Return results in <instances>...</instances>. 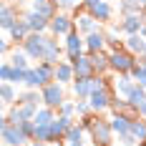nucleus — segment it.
Returning <instances> with one entry per match:
<instances>
[{"label":"nucleus","mask_w":146,"mask_h":146,"mask_svg":"<svg viewBox=\"0 0 146 146\" xmlns=\"http://www.w3.org/2000/svg\"><path fill=\"white\" fill-rule=\"evenodd\" d=\"M8 60L13 63L15 68H25V71H28V68H33V66H30V60H33V58L25 53V48H18V45L13 48V53L8 56Z\"/></svg>","instance_id":"nucleus-23"},{"label":"nucleus","mask_w":146,"mask_h":146,"mask_svg":"<svg viewBox=\"0 0 146 146\" xmlns=\"http://www.w3.org/2000/svg\"><path fill=\"white\" fill-rule=\"evenodd\" d=\"M108 60H111V73H131L136 68V63H139V56H133L131 50L121 48V50H111Z\"/></svg>","instance_id":"nucleus-2"},{"label":"nucleus","mask_w":146,"mask_h":146,"mask_svg":"<svg viewBox=\"0 0 146 146\" xmlns=\"http://www.w3.org/2000/svg\"><path fill=\"white\" fill-rule=\"evenodd\" d=\"M48 35L50 33H30L28 38L23 40V48L33 60H43L45 48H48Z\"/></svg>","instance_id":"nucleus-4"},{"label":"nucleus","mask_w":146,"mask_h":146,"mask_svg":"<svg viewBox=\"0 0 146 146\" xmlns=\"http://www.w3.org/2000/svg\"><path fill=\"white\" fill-rule=\"evenodd\" d=\"M53 146H68V144H53Z\"/></svg>","instance_id":"nucleus-50"},{"label":"nucleus","mask_w":146,"mask_h":146,"mask_svg":"<svg viewBox=\"0 0 146 146\" xmlns=\"http://www.w3.org/2000/svg\"><path fill=\"white\" fill-rule=\"evenodd\" d=\"M133 118H139V116H129V113H113V116L108 118L111 121V129H113V133H129L131 131V121Z\"/></svg>","instance_id":"nucleus-16"},{"label":"nucleus","mask_w":146,"mask_h":146,"mask_svg":"<svg viewBox=\"0 0 146 146\" xmlns=\"http://www.w3.org/2000/svg\"><path fill=\"white\" fill-rule=\"evenodd\" d=\"M20 18H23V15L18 13V8H15V5H10V3H3V8H0V28L5 30V33L13 28Z\"/></svg>","instance_id":"nucleus-14"},{"label":"nucleus","mask_w":146,"mask_h":146,"mask_svg":"<svg viewBox=\"0 0 146 146\" xmlns=\"http://www.w3.org/2000/svg\"><path fill=\"white\" fill-rule=\"evenodd\" d=\"M133 86H136V81H133L131 73H113V91H116V96L129 98V93L133 91Z\"/></svg>","instance_id":"nucleus-13"},{"label":"nucleus","mask_w":146,"mask_h":146,"mask_svg":"<svg viewBox=\"0 0 146 146\" xmlns=\"http://www.w3.org/2000/svg\"><path fill=\"white\" fill-rule=\"evenodd\" d=\"M30 146H53V144H45V141H30Z\"/></svg>","instance_id":"nucleus-43"},{"label":"nucleus","mask_w":146,"mask_h":146,"mask_svg":"<svg viewBox=\"0 0 146 146\" xmlns=\"http://www.w3.org/2000/svg\"><path fill=\"white\" fill-rule=\"evenodd\" d=\"M144 56H146V50H144Z\"/></svg>","instance_id":"nucleus-52"},{"label":"nucleus","mask_w":146,"mask_h":146,"mask_svg":"<svg viewBox=\"0 0 146 146\" xmlns=\"http://www.w3.org/2000/svg\"><path fill=\"white\" fill-rule=\"evenodd\" d=\"M129 101L133 103V108H139V106H141V103L146 101V88L136 83V86H133V91L129 93Z\"/></svg>","instance_id":"nucleus-30"},{"label":"nucleus","mask_w":146,"mask_h":146,"mask_svg":"<svg viewBox=\"0 0 146 146\" xmlns=\"http://www.w3.org/2000/svg\"><path fill=\"white\" fill-rule=\"evenodd\" d=\"M56 81L63 83V86H71L76 81V71H73L71 60H58L56 63Z\"/></svg>","instance_id":"nucleus-15"},{"label":"nucleus","mask_w":146,"mask_h":146,"mask_svg":"<svg viewBox=\"0 0 146 146\" xmlns=\"http://www.w3.org/2000/svg\"><path fill=\"white\" fill-rule=\"evenodd\" d=\"M0 136H3V144L5 146H23V144L30 141L18 123H10V121H8V113H5L3 121H0Z\"/></svg>","instance_id":"nucleus-3"},{"label":"nucleus","mask_w":146,"mask_h":146,"mask_svg":"<svg viewBox=\"0 0 146 146\" xmlns=\"http://www.w3.org/2000/svg\"><path fill=\"white\" fill-rule=\"evenodd\" d=\"M131 76H133V81H136L139 86H144V88H146V68L141 66V63H136V68L131 71Z\"/></svg>","instance_id":"nucleus-37"},{"label":"nucleus","mask_w":146,"mask_h":146,"mask_svg":"<svg viewBox=\"0 0 146 146\" xmlns=\"http://www.w3.org/2000/svg\"><path fill=\"white\" fill-rule=\"evenodd\" d=\"M58 113H60V116H71V118H76V116H78V103H76V101H68V98H66V101L60 103Z\"/></svg>","instance_id":"nucleus-32"},{"label":"nucleus","mask_w":146,"mask_h":146,"mask_svg":"<svg viewBox=\"0 0 146 146\" xmlns=\"http://www.w3.org/2000/svg\"><path fill=\"white\" fill-rule=\"evenodd\" d=\"M91 146H101V144H91Z\"/></svg>","instance_id":"nucleus-51"},{"label":"nucleus","mask_w":146,"mask_h":146,"mask_svg":"<svg viewBox=\"0 0 146 146\" xmlns=\"http://www.w3.org/2000/svg\"><path fill=\"white\" fill-rule=\"evenodd\" d=\"M25 88L40 91V81H38V76H35V68H28V73H25Z\"/></svg>","instance_id":"nucleus-34"},{"label":"nucleus","mask_w":146,"mask_h":146,"mask_svg":"<svg viewBox=\"0 0 146 146\" xmlns=\"http://www.w3.org/2000/svg\"><path fill=\"white\" fill-rule=\"evenodd\" d=\"M13 71H15V66H13L8 58H5L3 63H0V81H8V83H10V78H13Z\"/></svg>","instance_id":"nucleus-33"},{"label":"nucleus","mask_w":146,"mask_h":146,"mask_svg":"<svg viewBox=\"0 0 146 146\" xmlns=\"http://www.w3.org/2000/svg\"><path fill=\"white\" fill-rule=\"evenodd\" d=\"M71 66L73 71H76V78H91V76H96V68H93V60H91V56L88 53H83V56H73Z\"/></svg>","instance_id":"nucleus-9"},{"label":"nucleus","mask_w":146,"mask_h":146,"mask_svg":"<svg viewBox=\"0 0 146 146\" xmlns=\"http://www.w3.org/2000/svg\"><path fill=\"white\" fill-rule=\"evenodd\" d=\"M33 68H35V76H38V81H40V88L56 81V66H53V63L40 60V63H38V66H33Z\"/></svg>","instance_id":"nucleus-17"},{"label":"nucleus","mask_w":146,"mask_h":146,"mask_svg":"<svg viewBox=\"0 0 146 146\" xmlns=\"http://www.w3.org/2000/svg\"><path fill=\"white\" fill-rule=\"evenodd\" d=\"M53 118H56V108H50V106H40V108L35 111L33 121H35V126H48Z\"/></svg>","instance_id":"nucleus-26"},{"label":"nucleus","mask_w":146,"mask_h":146,"mask_svg":"<svg viewBox=\"0 0 146 146\" xmlns=\"http://www.w3.org/2000/svg\"><path fill=\"white\" fill-rule=\"evenodd\" d=\"M91 60H93V68H96V76H106L111 71V60H108V50H98V53H88Z\"/></svg>","instance_id":"nucleus-21"},{"label":"nucleus","mask_w":146,"mask_h":146,"mask_svg":"<svg viewBox=\"0 0 146 146\" xmlns=\"http://www.w3.org/2000/svg\"><path fill=\"white\" fill-rule=\"evenodd\" d=\"M141 35H144V38H146V23H144V28H141Z\"/></svg>","instance_id":"nucleus-47"},{"label":"nucleus","mask_w":146,"mask_h":146,"mask_svg":"<svg viewBox=\"0 0 146 146\" xmlns=\"http://www.w3.org/2000/svg\"><path fill=\"white\" fill-rule=\"evenodd\" d=\"M116 139H118V144H123V146H136V144H141L131 131H129V133H118Z\"/></svg>","instance_id":"nucleus-38"},{"label":"nucleus","mask_w":146,"mask_h":146,"mask_svg":"<svg viewBox=\"0 0 146 146\" xmlns=\"http://www.w3.org/2000/svg\"><path fill=\"white\" fill-rule=\"evenodd\" d=\"M35 106H23V103H13L10 111H8V121L10 123H23V121H30L35 116Z\"/></svg>","instance_id":"nucleus-12"},{"label":"nucleus","mask_w":146,"mask_h":146,"mask_svg":"<svg viewBox=\"0 0 146 146\" xmlns=\"http://www.w3.org/2000/svg\"><path fill=\"white\" fill-rule=\"evenodd\" d=\"M63 48H66L68 58H73V56H83V53H86V38H83L78 30H71V33L63 38Z\"/></svg>","instance_id":"nucleus-8"},{"label":"nucleus","mask_w":146,"mask_h":146,"mask_svg":"<svg viewBox=\"0 0 146 146\" xmlns=\"http://www.w3.org/2000/svg\"><path fill=\"white\" fill-rule=\"evenodd\" d=\"M33 141H45V144H50V126H35Z\"/></svg>","instance_id":"nucleus-35"},{"label":"nucleus","mask_w":146,"mask_h":146,"mask_svg":"<svg viewBox=\"0 0 146 146\" xmlns=\"http://www.w3.org/2000/svg\"><path fill=\"white\" fill-rule=\"evenodd\" d=\"M123 45H126V50H131L133 56H144V50H146V38L141 35V33H136V35H126L123 38Z\"/></svg>","instance_id":"nucleus-20"},{"label":"nucleus","mask_w":146,"mask_h":146,"mask_svg":"<svg viewBox=\"0 0 146 146\" xmlns=\"http://www.w3.org/2000/svg\"><path fill=\"white\" fill-rule=\"evenodd\" d=\"M131 133L139 141H146V121L144 118H133L131 121Z\"/></svg>","instance_id":"nucleus-31"},{"label":"nucleus","mask_w":146,"mask_h":146,"mask_svg":"<svg viewBox=\"0 0 146 146\" xmlns=\"http://www.w3.org/2000/svg\"><path fill=\"white\" fill-rule=\"evenodd\" d=\"M93 18H96L101 25H103V23H111V20H113V8H111V3H106V0H103L101 5L93 10Z\"/></svg>","instance_id":"nucleus-27"},{"label":"nucleus","mask_w":146,"mask_h":146,"mask_svg":"<svg viewBox=\"0 0 146 146\" xmlns=\"http://www.w3.org/2000/svg\"><path fill=\"white\" fill-rule=\"evenodd\" d=\"M18 91H15V83H8V81H3L0 83V101H3V106H13V103H18Z\"/></svg>","instance_id":"nucleus-25"},{"label":"nucleus","mask_w":146,"mask_h":146,"mask_svg":"<svg viewBox=\"0 0 146 146\" xmlns=\"http://www.w3.org/2000/svg\"><path fill=\"white\" fill-rule=\"evenodd\" d=\"M118 10L123 15H129V13H141L144 10V5L139 3V0H118Z\"/></svg>","instance_id":"nucleus-29"},{"label":"nucleus","mask_w":146,"mask_h":146,"mask_svg":"<svg viewBox=\"0 0 146 146\" xmlns=\"http://www.w3.org/2000/svg\"><path fill=\"white\" fill-rule=\"evenodd\" d=\"M139 63H141V66L146 68V56H141V60H139Z\"/></svg>","instance_id":"nucleus-45"},{"label":"nucleus","mask_w":146,"mask_h":146,"mask_svg":"<svg viewBox=\"0 0 146 146\" xmlns=\"http://www.w3.org/2000/svg\"><path fill=\"white\" fill-rule=\"evenodd\" d=\"M86 38V53H98V50H108L106 48V33L103 30H96L91 35H83Z\"/></svg>","instance_id":"nucleus-18"},{"label":"nucleus","mask_w":146,"mask_h":146,"mask_svg":"<svg viewBox=\"0 0 146 146\" xmlns=\"http://www.w3.org/2000/svg\"><path fill=\"white\" fill-rule=\"evenodd\" d=\"M68 146H86L83 141H76V144H68Z\"/></svg>","instance_id":"nucleus-46"},{"label":"nucleus","mask_w":146,"mask_h":146,"mask_svg":"<svg viewBox=\"0 0 146 146\" xmlns=\"http://www.w3.org/2000/svg\"><path fill=\"white\" fill-rule=\"evenodd\" d=\"M71 91L76 98H88L93 93V86H91V78H76L71 83Z\"/></svg>","instance_id":"nucleus-24"},{"label":"nucleus","mask_w":146,"mask_h":146,"mask_svg":"<svg viewBox=\"0 0 146 146\" xmlns=\"http://www.w3.org/2000/svg\"><path fill=\"white\" fill-rule=\"evenodd\" d=\"M83 133H86V129H83V123H73L71 129L66 131V144H76V141H83Z\"/></svg>","instance_id":"nucleus-28"},{"label":"nucleus","mask_w":146,"mask_h":146,"mask_svg":"<svg viewBox=\"0 0 146 146\" xmlns=\"http://www.w3.org/2000/svg\"><path fill=\"white\" fill-rule=\"evenodd\" d=\"M28 35H30V28H28V23H25L23 18H20V20H18V23H15L10 30H8V38H10L15 45H18V43L23 45V40H25Z\"/></svg>","instance_id":"nucleus-22"},{"label":"nucleus","mask_w":146,"mask_h":146,"mask_svg":"<svg viewBox=\"0 0 146 146\" xmlns=\"http://www.w3.org/2000/svg\"><path fill=\"white\" fill-rule=\"evenodd\" d=\"M81 123H83V129L91 133L93 144H101V146H111L113 144L116 133L111 129V121H108V118H98V113H91V116L81 118Z\"/></svg>","instance_id":"nucleus-1"},{"label":"nucleus","mask_w":146,"mask_h":146,"mask_svg":"<svg viewBox=\"0 0 146 146\" xmlns=\"http://www.w3.org/2000/svg\"><path fill=\"white\" fill-rule=\"evenodd\" d=\"M23 20L28 23L30 33H48V30H50V20H48V18H43V15L38 13V10H33V8L23 15Z\"/></svg>","instance_id":"nucleus-11"},{"label":"nucleus","mask_w":146,"mask_h":146,"mask_svg":"<svg viewBox=\"0 0 146 146\" xmlns=\"http://www.w3.org/2000/svg\"><path fill=\"white\" fill-rule=\"evenodd\" d=\"M40 3H48V0H30V5L35 8V5H40Z\"/></svg>","instance_id":"nucleus-44"},{"label":"nucleus","mask_w":146,"mask_h":146,"mask_svg":"<svg viewBox=\"0 0 146 146\" xmlns=\"http://www.w3.org/2000/svg\"><path fill=\"white\" fill-rule=\"evenodd\" d=\"M63 50H66V48L58 43V38H56V35H48V48H45L43 60H45V63H53V66H56V63L60 60V53H63Z\"/></svg>","instance_id":"nucleus-19"},{"label":"nucleus","mask_w":146,"mask_h":146,"mask_svg":"<svg viewBox=\"0 0 146 146\" xmlns=\"http://www.w3.org/2000/svg\"><path fill=\"white\" fill-rule=\"evenodd\" d=\"M139 3H141V5H144V8H146V0H139Z\"/></svg>","instance_id":"nucleus-49"},{"label":"nucleus","mask_w":146,"mask_h":146,"mask_svg":"<svg viewBox=\"0 0 146 146\" xmlns=\"http://www.w3.org/2000/svg\"><path fill=\"white\" fill-rule=\"evenodd\" d=\"M136 111H139V116H141V118H146V101L141 103V106H139V108H136Z\"/></svg>","instance_id":"nucleus-42"},{"label":"nucleus","mask_w":146,"mask_h":146,"mask_svg":"<svg viewBox=\"0 0 146 146\" xmlns=\"http://www.w3.org/2000/svg\"><path fill=\"white\" fill-rule=\"evenodd\" d=\"M0 53H3L5 58H8L10 53H13V40H10V38H5V40L0 43Z\"/></svg>","instance_id":"nucleus-41"},{"label":"nucleus","mask_w":146,"mask_h":146,"mask_svg":"<svg viewBox=\"0 0 146 146\" xmlns=\"http://www.w3.org/2000/svg\"><path fill=\"white\" fill-rule=\"evenodd\" d=\"M71 30H76V18H71L68 13H63V10H60V13L50 20V30H48V33H50V35H56V38H66Z\"/></svg>","instance_id":"nucleus-6"},{"label":"nucleus","mask_w":146,"mask_h":146,"mask_svg":"<svg viewBox=\"0 0 146 146\" xmlns=\"http://www.w3.org/2000/svg\"><path fill=\"white\" fill-rule=\"evenodd\" d=\"M20 3H30V0H15V5H20Z\"/></svg>","instance_id":"nucleus-48"},{"label":"nucleus","mask_w":146,"mask_h":146,"mask_svg":"<svg viewBox=\"0 0 146 146\" xmlns=\"http://www.w3.org/2000/svg\"><path fill=\"white\" fill-rule=\"evenodd\" d=\"M113 93H116V91H111V88L93 91V93L88 96V103H91L93 113H103V111H108V108H111V98H113Z\"/></svg>","instance_id":"nucleus-7"},{"label":"nucleus","mask_w":146,"mask_h":146,"mask_svg":"<svg viewBox=\"0 0 146 146\" xmlns=\"http://www.w3.org/2000/svg\"><path fill=\"white\" fill-rule=\"evenodd\" d=\"M76 30L81 35H91V33L101 30V23L93 18V13H76Z\"/></svg>","instance_id":"nucleus-10"},{"label":"nucleus","mask_w":146,"mask_h":146,"mask_svg":"<svg viewBox=\"0 0 146 146\" xmlns=\"http://www.w3.org/2000/svg\"><path fill=\"white\" fill-rule=\"evenodd\" d=\"M101 3H103V0H81V5H78V10H76V13H93Z\"/></svg>","instance_id":"nucleus-36"},{"label":"nucleus","mask_w":146,"mask_h":146,"mask_svg":"<svg viewBox=\"0 0 146 146\" xmlns=\"http://www.w3.org/2000/svg\"><path fill=\"white\" fill-rule=\"evenodd\" d=\"M25 68H15L13 71V78H10V83H15V86H25Z\"/></svg>","instance_id":"nucleus-40"},{"label":"nucleus","mask_w":146,"mask_h":146,"mask_svg":"<svg viewBox=\"0 0 146 146\" xmlns=\"http://www.w3.org/2000/svg\"><path fill=\"white\" fill-rule=\"evenodd\" d=\"M40 96H43V106H50V108L58 111L60 103L66 101V86L58 83V81H53V83H48V86L40 88Z\"/></svg>","instance_id":"nucleus-5"},{"label":"nucleus","mask_w":146,"mask_h":146,"mask_svg":"<svg viewBox=\"0 0 146 146\" xmlns=\"http://www.w3.org/2000/svg\"><path fill=\"white\" fill-rule=\"evenodd\" d=\"M58 3V8L63 13H68V10H78V5H81V0H56Z\"/></svg>","instance_id":"nucleus-39"}]
</instances>
